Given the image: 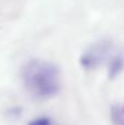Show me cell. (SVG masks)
Instances as JSON below:
<instances>
[{
  "instance_id": "cell-2",
  "label": "cell",
  "mask_w": 124,
  "mask_h": 125,
  "mask_svg": "<svg viewBox=\"0 0 124 125\" xmlns=\"http://www.w3.org/2000/svg\"><path fill=\"white\" fill-rule=\"evenodd\" d=\"M112 48V44L109 41H100L90 46L80 57V65L87 70L99 67L109 55Z\"/></svg>"
},
{
  "instance_id": "cell-4",
  "label": "cell",
  "mask_w": 124,
  "mask_h": 125,
  "mask_svg": "<svg viewBox=\"0 0 124 125\" xmlns=\"http://www.w3.org/2000/svg\"><path fill=\"white\" fill-rule=\"evenodd\" d=\"M111 121L113 125H124V110L120 105H113L111 108Z\"/></svg>"
},
{
  "instance_id": "cell-3",
  "label": "cell",
  "mask_w": 124,
  "mask_h": 125,
  "mask_svg": "<svg viewBox=\"0 0 124 125\" xmlns=\"http://www.w3.org/2000/svg\"><path fill=\"white\" fill-rule=\"evenodd\" d=\"M124 69V57L121 55H115L110 61L108 67V75L110 79H115Z\"/></svg>"
},
{
  "instance_id": "cell-1",
  "label": "cell",
  "mask_w": 124,
  "mask_h": 125,
  "mask_svg": "<svg viewBox=\"0 0 124 125\" xmlns=\"http://www.w3.org/2000/svg\"><path fill=\"white\" fill-rule=\"evenodd\" d=\"M21 75L26 90L37 99H50L61 90L59 69L50 62L30 61L23 67Z\"/></svg>"
},
{
  "instance_id": "cell-5",
  "label": "cell",
  "mask_w": 124,
  "mask_h": 125,
  "mask_svg": "<svg viewBox=\"0 0 124 125\" xmlns=\"http://www.w3.org/2000/svg\"><path fill=\"white\" fill-rule=\"evenodd\" d=\"M28 125H52V121L46 116H42L32 120L31 122H29Z\"/></svg>"
}]
</instances>
